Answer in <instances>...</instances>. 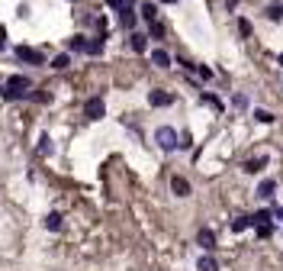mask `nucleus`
Masks as SVG:
<instances>
[{
	"label": "nucleus",
	"instance_id": "nucleus-4",
	"mask_svg": "<svg viewBox=\"0 0 283 271\" xmlns=\"http://www.w3.org/2000/svg\"><path fill=\"white\" fill-rule=\"evenodd\" d=\"M103 113H106V103H103L100 97H90V100L84 103V117H87V120H100Z\"/></svg>",
	"mask_w": 283,
	"mask_h": 271
},
{
	"label": "nucleus",
	"instance_id": "nucleus-9",
	"mask_svg": "<svg viewBox=\"0 0 283 271\" xmlns=\"http://www.w3.org/2000/svg\"><path fill=\"white\" fill-rule=\"evenodd\" d=\"M197 242H200L203 249H216V233H212V229H200L197 233Z\"/></svg>",
	"mask_w": 283,
	"mask_h": 271
},
{
	"label": "nucleus",
	"instance_id": "nucleus-13",
	"mask_svg": "<svg viewBox=\"0 0 283 271\" xmlns=\"http://www.w3.org/2000/svg\"><path fill=\"white\" fill-rule=\"evenodd\" d=\"M273 190H277V181H261V187H258V197H264V200H270L273 197Z\"/></svg>",
	"mask_w": 283,
	"mask_h": 271
},
{
	"label": "nucleus",
	"instance_id": "nucleus-14",
	"mask_svg": "<svg viewBox=\"0 0 283 271\" xmlns=\"http://www.w3.org/2000/svg\"><path fill=\"white\" fill-rule=\"evenodd\" d=\"M119 20H122V26H126V29H132V26H135V10H129V7H119Z\"/></svg>",
	"mask_w": 283,
	"mask_h": 271
},
{
	"label": "nucleus",
	"instance_id": "nucleus-10",
	"mask_svg": "<svg viewBox=\"0 0 283 271\" xmlns=\"http://www.w3.org/2000/svg\"><path fill=\"white\" fill-rule=\"evenodd\" d=\"M267 20H273V23H283V0H273V4L267 7Z\"/></svg>",
	"mask_w": 283,
	"mask_h": 271
},
{
	"label": "nucleus",
	"instance_id": "nucleus-27",
	"mask_svg": "<svg viewBox=\"0 0 283 271\" xmlns=\"http://www.w3.org/2000/svg\"><path fill=\"white\" fill-rule=\"evenodd\" d=\"M197 74L203 78V81H209V78H212V71H209V68H206V65H197Z\"/></svg>",
	"mask_w": 283,
	"mask_h": 271
},
{
	"label": "nucleus",
	"instance_id": "nucleus-26",
	"mask_svg": "<svg viewBox=\"0 0 283 271\" xmlns=\"http://www.w3.org/2000/svg\"><path fill=\"white\" fill-rule=\"evenodd\" d=\"M190 145H193V139H190L187 133H183L180 139H177V148H190Z\"/></svg>",
	"mask_w": 283,
	"mask_h": 271
},
{
	"label": "nucleus",
	"instance_id": "nucleus-22",
	"mask_svg": "<svg viewBox=\"0 0 283 271\" xmlns=\"http://www.w3.org/2000/svg\"><path fill=\"white\" fill-rule=\"evenodd\" d=\"M248 226H251V216H238V220L232 223V229H235V233H245Z\"/></svg>",
	"mask_w": 283,
	"mask_h": 271
},
{
	"label": "nucleus",
	"instance_id": "nucleus-32",
	"mask_svg": "<svg viewBox=\"0 0 283 271\" xmlns=\"http://www.w3.org/2000/svg\"><path fill=\"white\" fill-rule=\"evenodd\" d=\"M161 4H177V0H161Z\"/></svg>",
	"mask_w": 283,
	"mask_h": 271
},
{
	"label": "nucleus",
	"instance_id": "nucleus-20",
	"mask_svg": "<svg viewBox=\"0 0 283 271\" xmlns=\"http://www.w3.org/2000/svg\"><path fill=\"white\" fill-rule=\"evenodd\" d=\"M142 16H145L148 23L158 20V7H155V4H142Z\"/></svg>",
	"mask_w": 283,
	"mask_h": 271
},
{
	"label": "nucleus",
	"instance_id": "nucleus-15",
	"mask_svg": "<svg viewBox=\"0 0 283 271\" xmlns=\"http://www.w3.org/2000/svg\"><path fill=\"white\" fill-rule=\"evenodd\" d=\"M84 52H87V55H100V52H103V36H100V39H90V42L84 46Z\"/></svg>",
	"mask_w": 283,
	"mask_h": 271
},
{
	"label": "nucleus",
	"instance_id": "nucleus-5",
	"mask_svg": "<svg viewBox=\"0 0 283 271\" xmlns=\"http://www.w3.org/2000/svg\"><path fill=\"white\" fill-rule=\"evenodd\" d=\"M148 103H152V107H171V103H174V94H167V91H152V94H148Z\"/></svg>",
	"mask_w": 283,
	"mask_h": 271
},
{
	"label": "nucleus",
	"instance_id": "nucleus-30",
	"mask_svg": "<svg viewBox=\"0 0 283 271\" xmlns=\"http://www.w3.org/2000/svg\"><path fill=\"white\" fill-rule=\"evenodd\" d=\"M106 4H113V7H122V0H106Z\"/></svg>",
	"mask_w": 283,
	"mask_h": 271
},
{
	"label": "nucleus",
	"instance_id": "nucleus-6",
	"mask_svg": "<svg viewBox=\"0 0 283 271\" xmlns=\"http://www.w3.org/2000/svg\"><path fill=\"white\" fill-rule=\"evenodd\" d=\"M129 42H132V52H138V55H142V52H148V36H145V32H132Z\"/></svg>",
	"mask_w": 283,
	"mask_h": 271
},
{
	"label": "nucleus",
	"instance_id": "nucleus-18",
	"mask_svg": "<svg viewBox=\"0 0 283 271\" xmlns=\"http://www.w3.org/2000/svg\"><path fill=\"white\" fill-rule=\"evenodd\" d=\"M45 229H52V233L61 229V213H49L45 216Z\"/></svg>",
	"mask_w": 283,
	"mask_h": 271
},
{
	"label": "nucleus",
	"instance_id": "nucleus-12",
	"mask_svg": "<svg viewBox=\"0 0 283 271\" xmlns=\"http://www.w3.org/2000/svg\"><path fill=\"white\" fill-rule=\"evenodd\" d=\"M52 152H55V142H52L49 133H42L39 136V155H52Z\"/></svg>",
	"mask_w": 283,
	"mask_h": 271
},
{
	"label": "nucleus",
	"instance_id": "nucleus-2",
	"mask_svg": "<svg viewBox=\"0 0 283 271\" xmlns=\"http://www.w3.org/2000/svg\"><path fill=\"white\" fill-rule=\"evenodd\" d=\"M155 142H158L161 152H174V148H177V129L174 126H158Z\"/></svg>",
	"mask_w": 283,
	"mask_h": 271
},
{
	"label": "nucleus",
	"instance_id": "nucleus-31",
	"mask_svg": "<svg viewBox=\"0 0 283 271\" xmlns=\"http://www.w3.org/2000/svg\"><path fill=\"white\" fill-rule=\"evenodd\" d=\"M277 220H283V207H280V210H277Z\"/></svg>",
	"mask_w": 283,
	"mask_h": 271
},
{
	"label": "nucleus",
	"instance_id": "nucleus-7",
	"mask_svg": "<svg viewBox=\"0 0 283 271\" xmlns=\"http://www.w3.org/2000/svg\"><path fill=\"white\" fill-rule=\"evenodd\" d=\"M171 190H174L177 197H190V181L187 178H174L171 181Z\"/></svg>",
	"mask_w": 283,
	"mask_h": 271
},
{
	"label": "nucleus",
	"instance_id": "nucleus-25",
	"mask_svg": "<svg viewBox=\"0 0 283 271\" xmlns=\"http://www.w3.org/2000/svg\"><path fill=\"white\" fill-rule=\"evenodd\" d=\"M238 32H242V36H251V23H248V20H238Z\"/></svg>",
	"mask_w": 283,
	"mask_h": 271
},
{
	"label": "nucleus",
	"instance_id": "nucleus-16",
	"mask_svg": "<svg viewBox=\"0 0 283 271\" xmlns=\"http://www.w3.org/2000/svg\"><path fill=\"white\" fill-rule=\"evenodd\" d=\"M197 271H219V265H216L209 255H203V258L197 261Z\"/></svg>",
	"mask_w": 283,
	"mask_h": 271
},
{
	"label": "nucleus",
	"instance_id": "nucleus-24",
	"mask_svg": "<svg viewBox=\"0 0 283 271\" xmlns=\"http://www.w3.org/2000/svg\"><path fill=\"white\" fill-rule=\"evenodd\" d=\"M254 120H258V123H273V113L270 110H254Z\"/></svg>",
	"mask_w": 283,
	"mask_h": 271
},
{
	"label": "nucleus",
	"instance_id": "nucleus-28",
	"mask_svg": "<svg viewBox=\"0 0 283 271\" xmlns=\"http://www.w3.org/2000/svg\"><path fill=\"white\" fill-rule=\"evenodd\" d=\"M148 26H152V36H161V32H164V26H161V23H155V20L148 23Z\"/></svg>",
	"mask_w": 283,
	"mask_h": 271
},
{
	"label": "nucleus",
	"instance_id": "nucleus-23",
	"mask_svg": "<svg viewBox=\"0 0 283 271\" xmlns=\"http://www.w3.org/2000/svg\"><path fill=\"white\" fill-rule=\"evenodd\" d=\"M254 229H258V236H261V239H270L273 226H270V223H254Z\"/></svg>",
	"mask_w": 283,
	"mask_h": 271
},
{
	"label": "nucleus",
	"instance_id": "nucleus-19",
	"mask_svg": "<svg viewBox=\"0 0 283 271\" xmlns=\"http://www.w3.org/2000/svg\"><path fill=\"white\" fill-rule=\"evenodd\" d=\"M84 46H87V39H84V36L68 39V52H84Z\"/></svg>",
	"mask_w": 283,
	"mask_h": 271
},
{
	"label": "nucleus",
	"instance_id": "nucleus-21",
	"mask_svg": "<svg viewBox=\"0 0 283 271\" xmlns=\"http://www.w3.org/2000/svg\"><path fill=\"white\" fill-rule=\"evenodd\" d=\"M270 216H273L270 210H258V213L251 216V226H254V223H270Z\"/></svg>",
	"mask_w": 283,
	"mask_h": 271
},
{
	"label": "nucleus",
	"instance_id": "nucleus-17",
	"mask_svg": "<svg viewBox=\"0 0 283 271\" xmlns=\"http://www.w3.org/2000/svg\"><path fill=\"white\" fill-rule=\"evenodd\" d=\"M68 65H71V55H55L52 58V68H55V71H65Z\"/></svg>",
	"mask_w": 283,
	"mask_h": 271
},
{
	"label": "nucleus",
	"instance_id": "nucleus-1",
	"mask_svg": "<svg viewBox=\"0 0 283 271\" xmlns=\"http://www.w3.org/2000/svg\"><path fill=\"white\" fill-rule=\"evenodd\" d=\"M29 87H32V81H29V78H23V74H13L10 81H7V87H4V97H10V100L29 97Z\"/></svg>",
	"mask_w": 283,
	"mask_h": 271
},
{
	"label": "nucleus",
	"instance_id": "nucleus-11",
	"mask_svg": "<svg viewBox=\"0 0 283 271\" xmlns=\"http://www.w3.org/2000/svg\"><path fill=\"white\" fill-rule=\"evenodd\" d=\"M152 62H155L158 68H171V55H167L164 49H155V52H152Z\"/></svg>",
	"mask_w": 283,
	"mask_h": 271
},
{
	"label": "nucleus",
	"instance_id": "nucleus-29",
	"mask_svg": "<svg viewBox=\"0 0 283 271\" xmlns=\"http://www.w3.org/2000/svg\"><path fill=\"white\" fill-rule=\"evenodd\" d=\"M7 46V26H0V49Z\"/></svg>",
	"mask_w": 283,
	"mask_h": 271
},
{
	"label": "nucleus",
	"instance_id": "nucleus-8",
	"mask_svg": "<svg viewBox=\"0 0 283 271\" xmlns=\"http://www.w3.org/2000/svg\"><path fill=\"white\" fill-rule=\"evenodd\" d=\"M264 165H267V155H258V159H248V162L242 165V168H245L248 174H258V171L264 168Z\"/></svg>",
	"mask_w": 283,
	"mask_h": 271
},
{
	"label": "nucleus",
	"instance_id": "nucleus-3",
	"mask_svg": "<svg viewBox=\"0 0 283 271\" xmlns=\"http://www.w3.org/2000/svg\"><path fill=\"white\" fill-rule=\"evenodd\" d=\"M16 58L26 62V65H45V55L35 52V49H29V46H16Z\"/></svg>",
	"mask_w": 283,
	"mask_h": 271
}]
</instances>
